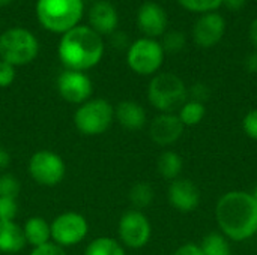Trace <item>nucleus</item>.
Masks as SVG:
<instances>
[{"instance_id":"obj_1","label":"nucleus","mask_w":257,"mask_h":255,"mask_svg":"<svg viewBox=\"0 0 257 255\" xmlns=\"http://www.w3.org/2000/svg\"><path fill=\"white\" fill-rule=\"evenodd\" d=\"M215 219L229 240H248L257 234V200L247 191H229L217 201Z\"/></svg>"},{"instance_id":"obj_2","label":"nucleus","mask_w":257,"mask_h":255,"mask_svg":"<svg viewBox=\"0 0 257 255\" xmlns=\"http://www.w3.org/2000/svg\"><path fill=\"white\" fill-rule=\"evenodd\" d=\"M59 59L66 69L87 71L96 66L104 56V42L89 26H75L62 35L59 42Z\"/></svg>"},{"instance_id":"obj_3","label":"nucleus","mask_w":257,"mask_h":255,"mask_svg":"<svg viewBox=\"0 0 257 255\" xmlns=\"http://www.w3.org/2000/svg\"><path fill=\"white\" fill-rule=\"evenodd\" d=\"M84 12L83 0H38L36 15L44 29L66 33L78 26Z\"/></svg>"},{"instance_id":"obj_4","label":"nucleus","mask_w":257,"mask_h":255,"mask_svg":"<svg viewBox=\"0 0 257 255\" xmlns=\"http://www.w3.org/2000/svg\"><path fill=\"white\" fill-rule=\"evenodd\" d=\"M187 96L184 81L172 72L154 75L148 86V99L160 113H175L187 102Z\"/></svg>"},{"instance_id":"obj_5","label":"nucleus","mask_w":257,"mask_h":255,"mask_svg":"<svg viewBox=\"0 0 257 255\" xmlns=\"http://www.w3.org/2000/svg\"><path fill=\"white\" fill-rule=\"evenodd\" d=\"M38 53L36 36L24 27H12L0 35V60L12 66L29 65L36 59Z\"/></svg>"},{"instance_id":"obj_6","label":"nucleus","mask_w":257,"mask_h":255,"mask_svg":"<svg viewBox=\"0 0 257 255\" xmlns=\"http://www.w3.org/2000/svg\"><path fill=\"white\" fill-rule=\"evenodd\" d=\"M114 122V107L104 98H93L78 105L74 113L77 131L86 137H96L107 132Z\"/></svg>"},{"instance_id":"obj_7","label":"nucleus","mask_w":257,"mask_h":255,"mask_svg":"<svg viewBox=\"0 0 257 255\" xmlns=\"http://www.w3.org/2000/svg\"><path fill=\"white\" fill-rule=\"evenodd\" d=\"M164 62V50L161 44L152 38H140L134 41L126 53L130 69L139 75L148 77L160 71Z\"/></svg>"},{"instance_id":"obj_8","label":"nucleus","mask_w":257,"mask_h":255,"mask_svg":"<svg viewBox=\"0 0 257 255\" xmlns=\"http://www.w3.org/2000/svg\"><path fill=\"white\" fill-rule=\"evenodd\" d=\"M66 173V165L60 155L51 150L35 152L29 159V174L41 186L59 185Z\"/></svg>"},{"instance_id":"obj_9","label":"nucleus","mask_w":257,"mask_h":255,"mask_svg":"<svg viewBox=\"0 0 257 255\" xmlns=\"http://www.w3.org/2000/svg\"><path fill=\"white\" fill-rule=\"evenodd\" d=\"M51 225V240L53 243L68 248L81 243L87 233L89 224L87 219L78 212H65L57 215Z\"/></svg>"},{"instance_id":"obj_10","label":"nucleus","mask_w":257,"mask_h":255,"mask_svg":"<svg viewBox=\"0 0 257 255\" xmlns=\"http://www.w3.org/2000/svg\"><path fill=\"white\" fill-rule=\"evenodd\" d=\"M119 242L131 249H140L146 246L152 236V225L148 216L142 210H126L117 225Z\"/></svg>"},{"instance_id":"obj_11","label":"nucleus","mask_w":257,"mask_h":255,"mask_svg":"<svg viewBox=\"0 0 257 255\" xmlns=\"http://www.w3.org/2000/svg\"><path fill=\"white\" fill-rule=\"evenodd\" d=\"M57 92L63 101L81 105L90 99L93 84L84 72L66 69L57 78Z\"/></svg>"},{"instance_id":"obj_12","label":"nucleus","mask_w":257,"mask_h":255,"mask_svg":"<svg viewBox=\"0 0 257 255\" xmlns=\"http://www.w3.org/2000/svg\"><path fill=\"white\" fill-rule=\"evenodd\" d=\"M226 33V21L218 12L202 14L193 26V39L202 48L215 47Z\"/></svg>"},{"instance_id":"obj_13","label":"nucleus","mask_w":257,"mask_h":255,"mask_svg":"<svg viewBox=\"0 0 257 255\" xmlns=\"http://www.w3.org/2000/svg\"><path fill=\"white\" fill-rule=\"evenodd\" d=\"M185 126L175 113H160L149 125L151 140L161 147L175 144L184 134Z\"/></svg>"},{"instance_id":"obj_14","label":"nucleus","mask_w":257,"mask_h":255,"mask_svg":"<svg viewBox=\"0 0 257 255\" xmlns=\"http://www.w3.org/2000/svg\"><path fill=\"white\" fill-rule=\"evenodd\" d=\"M167 198L173 209L190 213L200 204V189L190 179H176L169 185Z\"/></svg>"},{"instance_id":"obj_15","label":"nucleus","mask_w":257,"mask_h":255,"mask_svg":"<svg viewBox=\"0 0 257 255\" xmlns=\"http://www.w3.org/2000/svg\"><path fill=\"white\" fill-rule=\"evenodd\" d=\"M167 12L155 2H146L137 12V26L146 35V38H157L167 30Z\"/></svg>"},{"instance_id":"obj_16","label":"nucleus","mask_w":257,"mask_h":255,"mask_svg":"<svg viewBox=\"0 0 257 255\" xmlns=\"http://www.w3.org/2000/svg\"><path fill=\"white\" fill-rule=\"evenodd\" d=\"M89 21L90 27L98 33V35H111L119 23V15L116 8L105 0L96 2L89 12Z\"/></svg>"},{"instance_id":"obj_17","label":"nucleus","mask_w":257,"mask_h":255,"mask_svg":"<svg viewBox=\"0 0 257 255\" xmlns=\"http://www.w3.org/2000/svg\"><path fill=\"white\" fill-rule=\"evenodd\" d=\"M146 111L136 101H120L114 107V120L128 131H139L146 125Z\"/></svg>"},{"instance_id":"obj_18","label":"nucleus","mask_w":257,"mask_h":255,"mask_svg":"<svg viewBox=\"0 0 257 255\" xmlns=\"http://www.w3.org/2000/svg\"><path fill=\"white\" fill-rule=\"evenodd\" d=\"M26 246L24 231L15 221H0V252L18 254Z\"/></svg>"},{"instance_id":"obj_19","label":"nucleus","mask_w":257,"mask_h":255,"mask_svg":"<svg viewBox=\"0 0 257 255\" xmlns=\"http://www.w3.org/2000/svg\"><path fill=\"white\" fill-rule=\"evenodd\" d=\"M23 231L26 243L32 245L33 248L42 246L51 240V225L42 216H30L26 221Z\"/></svg>"},{"instance_id":"obj_20","label":"nucleus","mask_w":257,"mask_h":255,"mask_svg":"<svg viewBox=\"0 0 257 255\" xmlns=\"http://www.w3.org/2000/svg\"><path fill=\"white\" fill-rule=\"evenodd\" d=\"M184 162L179 153L173 150H164L157 161V170L161 177L167 180H176L179 179V174L182 173Z\"/></svg>"},{"instance_id":"obj_21","label":"nucleus","mask_w":257,"mask_h":255,"mask_svg":"<svg viewBox=\"0 0 257 255\" xmlns=\"http://www.w3.org/2000/svg\"><path fill=\"white\" fill-rule=\"evenodd\" d=\"M84 255H126L125 254V249H123V245L113 239V237H107V236H102V237H96L93 239L86 251Z\"/></svg>"},{"instance_id":"obj_22","label":"nucleus","mask_w":257,"mask_h":255,"mask_svg":"<svg viewBox=\"0 0 257 255\" xmlns=\"http://www.w3.org/2000/svg\"><path fill=\"white\" fill-rule=\"evenodd\" d=\"M155 191L148 182H137L131 186L128 192V200L136 210H142L149 207L154 203Z\"/></svg>"},{"instance_id":"obj_23","label":"nucleus","mask_w":257,"mask_h":255,"mask_svg":"<svg viewBox=\"0 0 257 255\" xmlns=\"http://www.w3.org/2000/svg\"><path fill=\"white\" fill-rule=\"evenodd\" d=\"M205 114H206L205 104L190 99L179 108L178 117L181 119L184 126H196L205 119Z\"/></svg>"},{"instance_id":"obj_24","label":"nucleus","mask_w":257,"mask_h":255,"mask_svg":"<svg viewBox=\"0 0 257 255\" xmlns=\"http://www.w3.org/2000/svg\"><path fill=\"white\" fill-rule=\"evenodd\" d=\"M203 255H230L229 239L221 233H209L199 245Z\"/></svg>"},{"instance_id":"obj_25","label":"nucleus","mask_w":257,"mask_h":255,"mask_svg":"<svg viewBox=\"0 0 257 255\" xmlns=\"http://www.w3.org/2000/svg\"><path fill=\"white\" fill-rule=\"evenodd\" d=\"M178 3L196 14H208V12H217V9L223 5V0H178Z\"/></svg>"},{"instance_id":"obj_26","label":"nucleus","mask_w":257,"mask_h":255,"mask_svg":"<svg viewBox=\"0 0 257 255\" xmlns=\"http://www.w3.org/2000/svg\"><path fill=\"white\" fill-rule=\"evenodd\" d=\"M21 192V183L17 176L11 173H3L0 174V197H8V198H15Z\"/></svg>"},{"instance_id":"obj_27","label":"nucleus","mask_w":257,"mask_h":255,"mask_svg":"<svg viewBox=\"0 0 257 255\" xmlns=\"http://www.w3.org/2000/svg\"><path fill=\"white\" fill-rule=\"evenodd\" d=\"M161 47L164 53H179L185 47V35L179 30H172L169 33H164Z\"/></svg>"},{"instance_id":"obj_28","label":"nucleus","mask_w":257,"mask_h":255,"mask_svg":"<svg viewBox=\"0 0 257 255\" xmlns=\"http://www.w3.org/2000/svg\"><path fill=\"white\" fill-rule=\"evenodd\" d=\"M17 215H18L17 200L0 197V221H15Z\"/></svg>"},{"instance_id":"obj_29","label":"nucleus","mask_w":257,"mask_h":255,"mask_svg":"<svg viewBox=\"0 0 257 255\" xmlns=\"http://www.w3.org/2000/svg\"><path fill=\"white\" fill-rule=\"evenodd\" d=\"M242 131L251 140L257 141V108L248 111L242 119Z\"/></svg>"},{"instance_id":"obj_30","label":"nucleus","mask_w":257,"mask_h":255,"mask_svg":"<svg viewBox=\"0 0 257 255\" xmlns=\"http://www.w3.org/2000/svg\"><path fill=\"white\" fill-rule=\"evenodd\" d=\"M15 80V66L0 60V89L9 87Z\"/></svg>"},{"instance_id":"obj_31","label":"nucleus","mask_w":257,"mask_h":255,"mask_svg":"<svg viewBox=\"0 0 257 255\" xmlns=\"http://www.w3.org/2000/svg\"><path fill=\"white\" fill-rule=\"evenodd\" d=\"M29 255H68L65 252V249L53 242H48L42 246H38V248H33L30 251Z\"/></svg>"},{"instance_id":"obj_32","label":"nucleus","mask_w":257,"mask_h":255,"mask_svg":"<svg viewBox=\"0 0 257 255\" xmlns=\"http://www.w3.org/2000/svg\"><path fill=\"white\" fill-rule=\"evenodd\" d=\"M190 96H191V101H197V102H205L209 96V89L206 84L203 83H196L190 90H188Z\"/></svg>"},{"instance_id":"obj_33","label":"nucleus","mask_w":257,"mask_h":255,"mask_svg":"<svg viewBox=\"0 0 257 255\" xmlns=\"http://www.w3.org/2000/svg\"><path fill=\"white\" fill-rule=\"evenodd\" d=\"M172 255H203V252H202L199 245H196V243H185V245L179 246L176 251H173Z\"/></svg>"},{"instance_id":"obj_34","label":"nucleus","mask_w":257,"mask_h":255,"mask_svg":"<svg viewBox=\"0 0 257 255\" xmlns=\"http://www.w3.org/2000/svg\"><path fill=\"white\" fill-rule=\"evenodd\" d=\"M244 65H245V69H247L248 72L257 74V51L248 54V56L245 57V63H244Z\"/></svg>"},{"instance_id":"obj_35","label":"nucleus","mask_w":257,"mask_h":255,"mask_svg":"<svg viewBox=\"0 0 257 255\" xmlns=\"http://www.w3.org/2000/svg\"><path fill=\"white\" fill-rule=\"evenodd\" d=\"M247 0H223V5L229 9V11H233V12H238L241 11L244 6H245Z\"/></svg>"},{"instance_id":"obj_36","label":"nucleus","mask_w":257,"mask_h":255,"mask_svg":"<svg viewBox=\"0 0 257 255\" xmlns=\"http://www.w3.org/2000/svg\"><path fill=\"white\" fill-rule=\"evenodd\" d=\"M9 165H11V155L6 149L0 147V173L8 170Z\"/></svg>"},{"instance_id":"obj_37","label":"nucleus","mask_w":257,"mask_h":255,"mask_svg":"<svg viewBox=\"0 0 257 255\" xmlns=\"http://www.w3.org/2000/svg\"><path fill=\"white\" fill-rule=\"evenodd\" d=\"M248 35H250L251 44L254 45V48L257 50V18H254L253 23L250 24V32H248Z\"/></svg>"},{"instance_id":"obj_38","label":"nucleus","mask_w":257,"mask_h":255,"mask_svg":"<svg viewBox=\"0 0 257 255\" xmlns=\"http://www.w3.org/2000/svg\"><path fill=\"white\" fill-rule=\"evenodd\" d=\"M12 0H0V6H6V5H9Z\"/></svg>"},{"instance_id":"obj_39","label":"nucleus","mask_w":257,"mask_h":255,"mask_svg":"<svg viewBox=\"0 0 257 255\" xmlns=\"http://www.w3.org/2000/svg\"><path fill=\"white\" fill-rule=\"evenodd\" d=\"M253 195H254V198H256V200H257V188H256V191L253 192Z\"/></svg>"}]
</instances>
